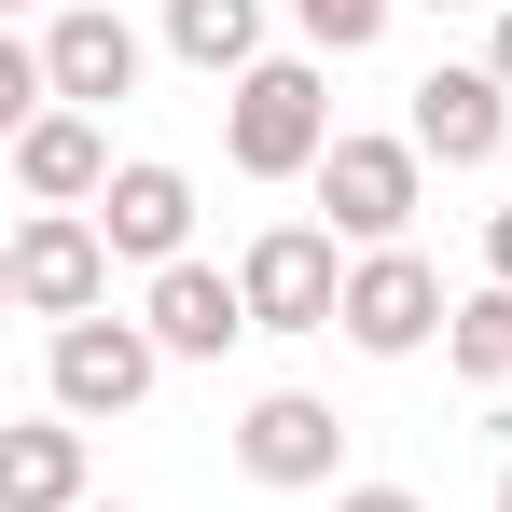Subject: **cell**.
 Masks as SVG:
<instances>
[{"label": "cell", "instance_id": "6da1fadb", "mask_svg": "<svg viewBox=\"0 0 512 512\" xmlns=\"http://www.w3.org/2000/svg\"><path fill=\"white\" fill-rule=\"evenodd\" d=\"M222 153H236V180H319V153H333L319 56H263L250 84H222Z\"/></svg>", "mask_w": 512, "mask_h": 512}, {"label": "cell", "instance_id": "7a4b0ae2", "mask_svg": "<svg viewBox=\"0 0 512 512\" xmlns=\"http://www.w3.org/2000/svg\"><path fill=\"white\" fill-rule=\"evenodd\" d=\"M0 291L28 305V319H97L111 305V236H97V208H28L14 222V250H0Z\"/></svg>", "mask_w": 512, "mask_h": 512}, {"label": "cell", "instance_id": "3957f363", "mask_svg": "<svg viewBox=\"0 0 512 512\" xmlns=\"http://www.w3.org/2000/svg\"><path fill=\"white\" fill-rule=\"evenodd\" d=\"M153 374H167V346L153 319H70V333H42V388H56V416H139L153 402Z\"/></svg>", "mask_w": 512, "mask_h": 512}, {"label": "cell", "instance_id": "277c9868", "mask_svg": "<svg viewBox=\"0 0 512 512\" xmlns=\"http://www.w3.org/2000/svg\"><path fill=\"white\" fill-rule=\"evenodd\" d=\"M346 263L360 250H346L333 222H263L250 263H236V277H250V319L263 333H333L346 319Z\"/></svg>", "mask_w": 512, "mask_h": 512}, {"label": "cell", "instance_id": "5b68a950", "mask_svg": "<svg viewBox=\"0 0 512 512\" xmlns=\"http://www.w3.org/2000/svg\"><path fill=\"white\" fill-rule=\"evenodd\" d=\"M416 180H429L416 139H333V153H319V208H333V236H346V250H402Z\"/></svg>", "mask_w": 512, "mask_h": 512}, {"label": "cell", "instance_id": "8992f818", "mask_svg": "<svg viewBox=\"0 0 512 512\" xmlns=\"http://www.w3.org/2000/svg\"><path fill=\"white\" fill-rule=\"evenodd\" d=\"M360 360H416L429 333H457V305H443V277L416 250H360L346 263V319H333Z\"/></svg>", "mask_w": 512, "mask_h": 512}, {"label": "cell", "instance_id": "52a82bcc", "mask_svg": "<svg viewBox=\"0 0 512 512\" xmlns=\"http://www.w3.org/2000/svg\"><path fill=\"white\" fill-rule=\"evenodd\" d=\"M333 457H346V416L319 402V388H263L250 416H236V471H250V485H277V499L333 485Z\"/></svg>", "mask_w": 512, "mask_h": 512}, {"label": "cell", "instance_id": "ba28073f", "mask_svg": "<svg viewBox=\"0 0 512 512\" xmlns=\"http://www.w3.org/2000/svg\"><path fill=\"white\" fill-rule=\"evenodd\" d=\"M97 236H111V263H194V180L167 167V153H139V167H111V194H97Z\"/></svg>", "mask_w": 512, "mask_h": 512}, {"label": "cell", "instance_id": "9c48e42d", "mask_svg": "<svg viewBox=\"0 0 512 512\" xmlns=\"http://www.w3.org/2000/svg\"><path fill=\"white\" fill-rule=\"evenodd\" d=\"M139 319H153V346L167 360H222V346H250V277H222V263H167L153 291H139Z\"/></svg>", "mask_w": 512, "mask_h": 512}, {"label": "cell", "instance_id": "30bf717a", "mask_svg": "<svg viewBox=\"0 0 512 512\" xmlns=\"http://www.w3.org/2000/svg\"><path fill=\"white\" fill-rule=\"evenodd\" d=\"M402 139H416L429 167H499V139H512V84L485 70V56H471V70H429Z\"/></svg>", "mask_w": 512, "mask_h": 512}, {"label": "cell", "instance_id": "8fae6325", "mask_svg": "<svg viewBox=\"0 0 512 512\" xmlns=\"http://www.w3.org/2000/svg\"><path fill=\"white\" fill-rule=\"evenodd\" d=\"M42 70H56V111H111V97H139V28L111 0H84L42 28Z\"/></svg>", "mask_w": 512, "mask_h": 512}, {"label": "cell", "instance_id": "7c38bea8", "mask_svg": "<svg viewBox=\"0 0 512 512\" xmlns=\"http://www.w3.org/2000/svg\"><path fill=\"white\" fill-rule=\"evenodd\" d=\"M14 194H28V208H97V194H111V139H97V111H42V125H14Z\"/></svg>", "mask_w": 512, "mask_h": 512}, {"label": "cell", "instance_id": "4fadbf2b", "mask_svg": "<svg viewBox=\"0 0 512 512\" xmlns=\"http://www.w3.org/2000/svg\"><path fill=\"white\" fill-rule=\"evenodd\" d=\"M0 512H84V416H42L0 429Z\"/></svg>", "mask_w": 512, "mask_h": 512}, {"label": "cell", "instance_id": "5bb4252c", "mask_svg": "<svg viewBox=\"0 0 512 512\" xmlns=\"http://www.w3.org/2000/svg\"><path fill=\"white\" fill-rule=\"evenodd\" d=\"M167 56L208 84H250L263 70V0H167Z\"/></svg>", "mask_w": 512, "mask_h": 512}, {"label": "cell", "instance_id": "9a60e30c", "mask_svg": "<svg viewBox=\"0 0 512 512\" xmlns=\"http://www.w3.org/2000/svg\"><path fill=\"white\" fill-rule=\"evenodd\" d=\"M443 360H457L471 388H512V291H499V277H485V291L457 305V333H443Z\"/></svg>", "mask_w": 512, "mask_h": 512}, {"label": "cell", "instance_id": "2e32d148", "mask_svg": "<svg viewBox=\"0 0 512 512\" xmlns=\"http://www.w3.org/2000/svg\"><path fill=\"white\" fill-rule=\"evenodd\" d=\"M388 14H402V0H291V28H305L319 56H374V42H388Z\"/></svg>", "mask_w": 512, "mask_h": 512}, {"label": "cell", "instance_id": "e0dca14e", "mask_svg": "<svg viewBox=\"0 0 512 512\" xmlns=\"http://www.w3.org/2000/svg\"><path fill=\"white\" fill-rule=\"evenodd\" d=\"M333 512H429V499H416V485H346Z\"/></svg>", "mask_w": 512, "mask_h": 512}, {"label": "cell", "instance_id": "ac0fdd59", "mask_svg": "<svg viewBox=\"0 0 512 512\" xmlns=\"http://www.w3.org/2000/svg\"><path fill=\"white\" fill-rule=\"evenodd\" d=\"M485 277L512 291V208H485Z\"/></svg>", "mask_w": 512, "mask_h": 512}, {"label": "cell", "instance_id": "d6986e66", "mask_svg": "<svg viewBox=\"0 0 512 512\" xmlns=\"http://www.w3.org/2000/svg\"><path fill=\"white\" fill-rule=\"evenodd\" d=\"M485 70H499V84H512V14H499V42H485Z\"/></svg>", "mask_w": 512, "mask_h": 512}, {"label": "cell", "instance_id": "ffe728a7", "mask_svg": "<svg viewBox=\"0 0 512 512\" xmlns=\"http://www.w3.org/2000/svg\"><path fill=\"white\" fill-rule=\"evenodd\" d=\"M499 512H512V457H499Z\"/></svg>", "mask_w": 512, "mask_h": 512}, {"label": "cell", "instance_id": "44dd1931", "mask_svg": "<svg viewBox=\"0 0 512 512\" xmlns=\"http://www.w3.org/2000/svg\"><path fill=\"white\" fill-rule=\"evenodd\" d=\"M429 14H457V0H429Z\"/></svg>", "mask_w": 512, "mask_h": 512}, {"label": "cell", "instance_id": "7402d4cb", "mask_svg": "<svg viewBox=\"0 0 512 512\" xmlns=\"http://www.w3.org/2000/svg\"><path fill=\"white\" fill-rule=\"evenodd\" d=\"M84 512H97V499H84Z\"/></svg>", "mask_w": 512, "mask_h": 512}]
</instances>
